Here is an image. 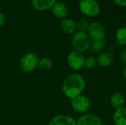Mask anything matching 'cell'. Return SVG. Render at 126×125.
<instances>
[{"mask_svg":"<svg viewBox=\"0 0 126 125\" xmlns=\"http://www.w3.org/2000/svg\"><path fill=\"white\" fill-rule=\"evenodd\" d=\"M86 88V81L84 77L80 74L74 73L68 75L62 84V91L63 94L72 99L82 94Z\"/></svg>","mask_w":126,"mask_h":125,"instance_id":"obj_1","label":"cell"},{"mask_svg":"<svg viewBox=\"0 0 126 125\" xmlns=\"http://www.w3.org/2000/svg\"><path fill=\"white\" fill-rule=\"evenodd\" d=\"M92 42V41L87 32L79 31H77L75 33H74L71 39V43L75 51L81 53L90 49Z\"/></svg>","mask_w":126,"mask_h":125,"instance_id":"obj_2","label":"cell"},{"mask_svg":"<svg viewBox=\"0 0 126 125\" xmlns=\"http://www.w3.org/2000/svg\"><path fill=\"white\" fill-rule=\"evenodd\" d=\"M39 58L32 52H28L24 55L19 61V69L23 73L32 72L38 68Z\"/></svg>","mask_w":126,"mask_h":125,"instance_id":"obj_3","label":"cell"},{"mask_svg":"<svg viewBox=\"0 0 126 125\" xmlns=\"http://www.w3.org/2000/svg\"><path fill=\"white\" fill-rule=\"evenodd\" d=\"M79 9L84 15L90 18L97 16L100 12V7L96 0H80Z\"/></svg>","mask_w":126,"mask_h":125,"instance_id":"obj_4","label":"cell"},{"mask_svg":"<svg viewBox=\"0 0 126 125\" xmlns=\"http://www.w3.org/2000/svg\"><path fill=\"white\" fill-rule=\"evenodd\" d=\"M71 106L75 112L85 114L92 107V100L89 97L81 94L71 99Z\"/></svg>","mask_w":126,"mask_h":125,"instance_id":"obj_5","label":"cell"},{"mask_svg":"<svg viewBox=\"0 0 126 125\" xmlns=\"http://www.w3.org/2000/svg\"><path fill=\"white\" fill-rule=\"evenodd\" d=\"M85 57L83 53L72 51L67 56V64L74 71H79L84 67Z\"/></svg>","mask_w":126,"mask_h":125,"instance_id":"obj_6","label":"cell"},{"mask_svg":"<svg viewBox=\"0 0 126 125\" xmlns=\"http://www.w3.org/2000/svg\"><path fill=\"white\" fill-rule=\"evenodd\" d=\"M87 34L92 41L103 40L106 36V29L103 24L94 21L89 24Z\"/></svg>","mask_w":126,"mask_h":125,"instance_id":"obj_7","label":"cell"},{"mask_svg":"<svg viewBox=\"0 0 126 125\" xmlns=\"http://www.w3.org/2000/svg\"><path fill=\"white\" fill-rule=\"evenodd\" d=\"M77 125H103L101 119L92 113H85L76 121Z\"/></svg>","mask_w":126,"mask_h":125,"instance_id":"obj_8","label":"cell"},{"mask_svg":"<svg viewBox=\"0 0 126 125\" xmlns=\"http://www.w3.org/2000/svg\"><path fill=\"white\" fill-rule=\"evenodd\" d=\"M49 125H77V123L76 120L71 116L60 114L52 117Z\"/></svg>","mask_w":126,"mask_h":125,"instance_id":"obj_9","label":"cell"},{"mask_svg":"<svg viewBox=\"0 0 126 125\" xmlns=\"http://www.w3.org/2000/svg\"><path fill=\"white\" fill-rule=\"evenodd\" d=\"M52 11L55 17L64 19L68 15L69 8L65 3L62 1H56L52 7Z\"/></svg>","mask_w":126,"mask_h":125,"instance_id":"obj_10","label":"cell"},{"mask_svg":"<svg viewBox=\"0 0 126 125\" xmlns=\"http://www.w3.org/2000/svg\"><path fill=\"white\" fill-rule=\"evenodd\" d=\"M114 60V55L110 51L101 52L97 57V63L100 67L108 68L113 63Z\"/></svg>","mask_w":126,"mask_h":125,"instance_id":"obj_11","label":"cell"},{"mask_svg":"<svg viewBox=\"0 0 126 125\" xmlns=\"http://www.w3.org/2000/svg\"><path fill=\"white\" fill-rule=\"evenodd\" d=\"M61 30L66 34H74L77 32V23L72 18H64L60 24Z\"/></svg>","mask_w":126,"mask_h":125,"instance_id":"obj_12","label":"cell"},{"mask_svg":"<svg viewBox=\"0 0 126 125\" xmlns=\"http://www.w3.org/2000/svg\"><path fill=\"white\" fill-rule=\"evenodd\" d=\"M57 0H31V4L32 7L39 11H44L54 5Z\"/></svg>","mask_w":126,"mask_h":125,"instance_id":"obj_13","label":"cell"},{"mask_svg":"<svg viewBox=\"0 0 126 125\" xmlns=\"http://www.w3.org/2000/svg\"><path fill=\"white\" fill-rule=\"evenodd\" d=\"M110 102L111 106L116 110L124 107L126 104V99L122 93L115 92L111 95L110 98Z\"/></svg>","mask_w":126,"mask_h":125,"instance_id":"obj_14","label":"cell"},{"mask_svg":"<svg viewBox=\"0 0 126 125\" xmlns=\"http://www.w3.org/2000/svg\"><path fill=\"white\" fill-rule=\"evenodd\" d=\"M112 119L115 125H126V108L116 109Z\"/></svg>","mask_w":126,"mask_h":125,"instance_id":"obj_15","label":"cell"},{"mask_svg":"<svg viewBox=\"0 0 126 125\" xmlns=\"http://www.w3.org/2000/svg\"><path fill=\"white\" fill-rule=\"evenodd\" d=\"M106 46V41L105 38L103 40H99V41H93L92 42L90 49L94 53H100V54L105 49Z\"/></svg>","mask_w":126,"mask_h":125,"instance_id":"obj_16","label":"cell"},{"mask_svg":"<svg viewBox=\"0 0 126 125\" xmlns=\"http://www.w3.org/2000/svg\"><path fill=\"white\" fill-rule=\"evenodd\" d=\"M53 67V63L49 57H44L39 59L38 68L43 71H49Z\"/></svg>","mask_w":126,"mask_h":125,"instance_id":"obj_17","label":"cell"},{"mask_svg":"<svg viewBox=\"0 0 126 125\" xmlns=\"http://www.w3.org/2000/svg\"><path fill=\"white\" fill-rule=\"evenodd\" d=\"M117 42L120 45H126V27L120 28L116 32Z\"/></svg>","mask_w":126,"mask_h":125,"instance_id":"obj_18","label":"cell"},{"mask_svg":"<svg viewBox=\"0 0 126 125\" xmlns=\"http://www.w3.org/2000/svg\"><path fill=\"white\" fill-rule=\"evenodd\" d=\"M97 58L94 56H89L85 58V63H84V67L87 69H93L97 66Z\"/></svg>","mask_w":126,"mask_h":125,"instance_id":"obj_19","label":"cell"},{"mask_svg":"<svg viewBox=\"0 0 126 125\" xmlns=\"http://www.w3.org/2000/svg\"><path fill=\"white\" fill-rule=\"evenodd\" d=\"M89 22L86 18H82L78 20L77 22V29L79 32H86L88 30V28L89 27Z\"/></svg>","mask_w":126,"mask_h":125,"instance_id":"obj_20","label":"cell"},{"mask_svg":"<svg viewBox=\"0 0 126 125\" xmlns=\"http://www.w3.org/2000/svg\"><path fill=\"white\" fill-rule=\"evenodd\" d=\"M120 61L126 65V49H123L120 54Z\"/></svg>","mask_w":126,"mask_h":125,"instance_id":"obj_21","label":"cell"},{"mask_svg":"<svg viewBox=\"0 0 126 125\" xmlns=\"http://www.w3.org/2000/svg\"><path fill=\"white\" fill-rule=\"evenodd\" d=\"M113 1L117 6L126 7V0H113Z\"/></svg>","mask_w":126,"mask_h":125,"instance_id":"obj_22","label":"cell"},{"mask_svg":"<svg viewBox=\"0 0 126 125\" xmlns=\"http://www.w3.org/2000/svg\"><path fill=\"white\" fill-rule=\"evenodd\" d=\"M4 21H5V17L4 14L0 12V27H1L4 24Z\"/></svg>","mask_w":126,"mask_h":125,"instance_id":"obj_23","label":"cell"},{"mask_svg":"<svg viewBox=\"0 0 126 125\" xmlns=\"http://www.w3.org/2000/svg\"><path fill=\"white\" fill-rule=\"evenodd\" d=\"M123 76L124 77V78L126 80V65L123 69Z\"/></svg>","mask_w":126,"mask_h":125,"instance_id":"obj_24","label":"cell"}]
</instances>
